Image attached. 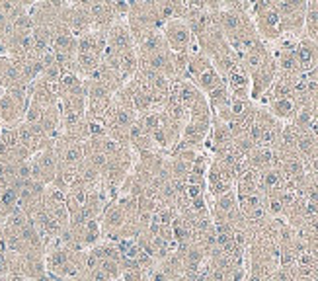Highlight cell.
I'll return each mask as SVG.
<instances>
[{"label": "cell", "mask_w": 318, "mask_h": 281, "mask_svg": "<svg viewBox=\"0 0 318 281\" xmlns=\"http://www.w3.org/2000/svg\"><path fill=\"white\" fill-rule=\"evenodd\" d=\"M269 113L275 119H293L297 113V104L293 98H277L269 100Z\"/></svg>", "instance_id": "277c9868"}, {"label": "cell", "mask_w": 318, "mask_h": 281, "mask_svg": "<svg viewBox=\"0 0 318 281\" xmlns=\"http://www.w3.org/2000/svg\"><path fill=\"white\" fill-rule=\"evenodd\" d=\"M30 105L28 86H10L0 90V127L20 125Z\"/></svg>", "instance_id": "6da1fadb"}, {"label": "cell", "mask_w": 318, "mask_h": 281, "mask_svg": "<svg viewBox=\"0 0 318 281\" xmlns=\"http://www.w3.org/2000/svg\"><path fill=\"white\" fill-rule=\"evenodd\" d=\"M30 174H32V180L41 184V186H51L57 172H59V160H57V153H55V147H47L43 151H39L37 155H34L30 158Z\"/></svg>", "instance_id": "3957f363"}, {"label": "cell", "mask_w": 318, "mask_h": 281, "mask_svg": "<svg viewBox=\"0 0 318 281\" xmlns=\"http://www.w3.org/2000/svg\"><path fill=\"white\" fill-rule=\"evenodd\" d=\"M162 37L168 45V49L176 55L180 53H190L194 47H195V39H194V34L190 30V26L186 24V20L182 18H174V20H168L164 26H162Z\"/></svg>", "instance_id": "7a4b0ae2"}]
</instances>
